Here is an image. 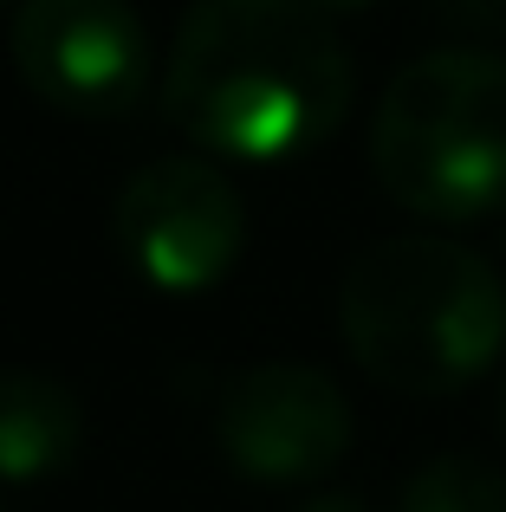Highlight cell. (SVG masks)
Instances as JSON below:
<instances>
[{"label": "cell", "mask_w": 506, "mask_h": 512, "mask_svg": "<svg viewBox=\"0 0 506 512\" xmlns=\"http://www.w3.org/2000/svg\"><path fill=\"white\" fill-rule=\"evenodd\" d=\"M351 52L312 0H195L176 26L163 111L234 163L305 156L351 111Z\"/></svg>", "instance_id": "obj_1"}, {"label": "cell", "mask_w": 506, "mask_h": 512, "mask_svg": "<svg viewBox=\"0 0 506 512\" xmlns=\"http://www.w3.org/2000/svg\"><path fill=\"white\" fill-rule=\"evenodd\" d=\"M338 331L357 370L396 396H455L506 350V286L474 247L396 234L344 266Z\"/></svg>", "instance_id": "obj_2"}, {"label": "cell", "mask_w": 506, "mask_h": 512, "mask_svg": "<svg viewBox=\"0 0 506 512\" xmlns=\"http://www.w3.org/2000/svg\"><path fill=\"white\" fill-rule=\"evenodd\" d=\"M370 169L422 221L494 214L506 201V59L442 46L403 65L370 124Z\"/></svg>", "instance_id": "obj_3"}, {"label": "cell", "mask_w": 506, "mask_h": 512, "mask_svg": "<svg viewBox=\"0 0 506 512\" xmlns=\"http://www.w3.org/2000/svg\"><path fill=\"white\" fill-rule=\"evenodd\" d=\"M111 240L143 286L195 299L221 286L247 247L241 188L202 156H156L117 188Z\"/></svg>", "instance_id": "obj_4"}, {"label": "cell", "mask_w": 506, "mask_h": 512, "mask_svg": "<svg viewBox=\"0 0 506 512\" xmlns=\"http://www.w3.org/2000/svg\"><path fill=\"white\" fill-rule=\"evenodd\" d=\"M13 72L46 111L124 117L156 85L150 26L130 0H20L13 7Z\"/></svg>", "instance_id": "obj_5"}, {"label": "cell", "mask_w": 506, "mask_h": 512, "mask_svg": "<svg viewBox=\"0 0 506 512\" xmlns=\"http://www.w3.org/2000/svg\"><path fill=\"white\" fill-rule=\"evenodd\" d=\"M351 402L318 363H247L215 402V448L241 480L305 487L351 454Z\"/></svg>", "instance_id": "obj_6"}, {"label": "cell", "mask_w": 506, "mask_h": 512, "mask_svg": "<svg viewBox=\"0 0 506 512\" xmlns=\"http://www.w3.org/2000/svg\"><path fill=\"white\" fill-rule=\"evenodd\" d=\"M78 441H85V409L72 389L59 376L0 363V480L33 487L65 474L78 461Z\"/></svg>", "instance_id": "obj_7"}, {"label": "cell", "mask_w": 506, "mask_h": 512, "mask_svg": "<svg viewBox=\"0 0 506 512\" xmlns=\"http://www.w3.org/2000/svg\"><path fill=\"white\" fill-rule=\"evenodd\" d=\"M403 512H506V467L481 454H435L403 480Z\"/></svg>", "instance_id": "obj_8"}, {"label": "cell", "mask_w": 506, "mask_h": 512, "mask_svg": "<svg viewBox=\"0 0 506 512\" xmlns=\"http://www.w3.org/2000/svg\"><path fill=\"white\" fill-rule=\"evenodd\" d=\"M299 512H370L357 493H318V500H305Z\"/></svg>", "instance_id": "obj_9"}, {"label": "cell", "mask_w": 506, "mask_h": 512, "mask_svg": "<svg viewBox=\"0 0 506 512\" xmlns=\"http://www.w3.org/2000/svg\"><path fill=\"white\" fill-rule=\"evenodd\" d=\"M318 13H357V7H370V0H312Z\"/></svg>", "instance_id": "obj_10"}, {"label": "cell", "mask_w": 506, "mask_h": 512, "mask_svg": "<svg viewBox=\"0 0 506 512\" xmlns=\"http://www.w3.org/2000/svg\"><path fill=\"white\" fill-rule=\"evenodd\" d=\"M500 428H506V389H500Z\"/></svg>", "instance_id": "obj_11"}, {"label": "cell", "mask_w": 506, "mask_h": 512, "mask_svg": "<svg viewBox=\"0 0 506 512\" xmlns=\"http://www.w3.org/2000/svg\"><path fill=\"white\" fill-rule=\"evenodd\" d=\"M0 7H7V0H0Z\"/></svg>", "instance_id": "obj_12"}, {"label": "cell", "mask_w": 506, "mask_h": 512, "mask_svg": "<svg viewBox=\"0 0 506 512\" xmlns=\"http://www.w3.org/2000/svg\"><path fill=\"white\" fill-rule=\"evenodd\" d=\"M0 512H7V506H0Z\"/></svg>", "instance_id": "obj_13"}]
</instances>
